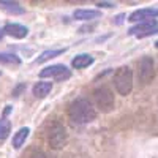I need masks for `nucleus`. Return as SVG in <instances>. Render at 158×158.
<instances>
[{"label": "nucleus", "instance_id": "f257e3e1", "mask_svg": "<svg viewBox=\"0 0 158 158\" xmlns=\"http://www.w3.org/2000/svg\"><path fill=\"white\" fill-rule=\"evenodd\" d=\"M68 117L74 125L90 123L97 118V109L87 98H77L68 108Z\"/></svg>", "mask_w": 158, "mask_h": 158}, {"label": "nucleus", "instance_id": "f03ea898", "mask_svg": "<svg viewBox=\"0 0 158 158\" xmlns=\"http://www.w3.org/2000/svg\"><path fill=\"white\" fill-rule=\"evenodd\" d=\"M114 87L120 95H130L133 89V71L128 67H120L114 74Z\"/></svg>", "mask_w": 158, "mask_h": 158}, {"label": "nucleus", "instance_id": "7ed1b4c3", "mask_svg": "<svg viewBox=\"0 0 158 158\" xmlns=\"http://www.w3.org/2000/svg\"><path fill=\"white\" fill-rule=\"evenodd\" d=\"M94 100H95L97 108L101 112H111L114 109V104H115L114 94H112V90L106 85L97 87L94 90Z\"/></svg>", "mask_w": 158, "mask_h": 158}, {"label": "nucleus", "instance_id": "20e7f679", "mask_svg": "<svg viewBox=\"0 0 158 158\" xmlns=\"http://www.w3.org/2000/svg\"><path fill=\"white\" fill-rule=\"evenodd\" d=\"M40 77H51L57 82H62V81H67V79L71 77V71L65 65L57 63V65H51V67L43 68L41 73H40Z\"/></svg>", "mask_w": 158, "mask_h": 158}, {"label": "nucleus", "instance_id": "39448f33", "mask_svg": "<svg viewBox=\"0 0 158 158\" xmlns=\"http://www.w3.org/2000/svg\"><path fill=\"white\" fill-rule=\"evenodd\" d=\"M155 77V67H153V59L152 57H142L139 62V71L138 79L141 84H149Z\"/></svg>", "mask_w": 158, "mask_h": 158}, {"label": "nucleus", "instance_id": "423d86ee", "mask_svg": "<svg viewBox=\"0 0 158 158\" xmlns=\"http://www.w3.org/2000/svg\"><path fill=\"white\" fill-rule=\"evenodd\" d=\"M158 32V24L156 21H144V22H139L136 25H133L128 33L133 35V36H138V38H146V36H150L153 33Z\"/></svg>", "mask_w": 158, "mask_h": 158}, {"label": "nucleus", "instance_id": "0eeeda50", "mask_svg": "<svg viewBox=\"0 0 158 158\" xmlns=\"http://www.w3.org/2000/svg\"><path fill=\"white\" fill-rule=\"evenodd\" d=\"M67 144V130L60 123H56L49 131V146L52 149H62Z\"/></svg>", "mask_w": 158, "mask_h": 158}, {"label": "nucleus", "instance_id": "6e6552de", "mask_svg": "<svg viewBox=\"0 0 158 158\" xmlns=\"http://www.w3.org/2000/svg\"><path fill=\"white\" fill-rule=\"evenodd\" d=\"M155 18H158V8H141L131 13L128 21L139 24L144 21H155Z\"/></svg>", "mask_w": 158, "mask_h": 158}, {"label": "nucleus", "instance_id": "1a4fd4ad", "mask_svg": "<svg viewBox=\"0 0 158 158\" xmlns=\"http://www.w3.org/2000/svg\"><path fill=\"white\" fill-rule=\"evenodd\" d=\"M3 32H5V35H10V36H13V38H25L29 35V29L27 27H24V25H21V24H6L5 27H3Z\"/></svg>", "mask_w": 158, "mask_h": 158}, {"label": "nucleus", "instance_id": "9d476101", "mask_svg": "<svg viewBox=\"0 0 158 158\" xmlns=\"http://www.w3.org/2000/svg\"><path fill=\"white\" fill-rule=\"evenodd\" d=\"M94 62L95 60H94V57H92V56H89V54H79V56H76L71 60V65H73V68H76V70H82V68L90 67Z\"/></svg>", "mask_w": 158, "mask_h": 158}, {"label": "nucleus", "instance_id": "9b49d317", "mask_svg": "<svg viewBox=\"0 0 158 158\" xmlns=\"http://www.w3.org/2000/svg\"><path fill=\"white\" fill-rule=\"evenodd\" d=\"M29 133H30V128L29 127L19 128L16 133H15V136H13V147H15V149H21L24 146L25 139L29 138Z\"/></svg>", "mask_w": 158, "mask_h": 158}, {"label": "nucleus", "instance_id": "f8f14e48", "mask_svg": "<svg viewBox=\"0 0 158 158\" xmlns=\"http://www.w3.org/2000/svg\"><path fill=\"white\" fill-rule=\"evenodd\" d=\"M73 16L77 21H92V19L100 18L101 11H98V10H76Z\"/></svg>", "mask_w": 158, "mask_h": 158}, {"label": "nucleus", "instance_id": "ddd939ff", "mask_svg": "<svg viewBox=\"0 0 158 158\" xmlns=\"http://www.w3.org/2000/svg\"><path fill=\"white\" fill-rule=\"evenodd\" d=\"M0 8L10 13V15H24L25 11L18 2H10V0H0Z\"/></svg>", "mask_w": 158, "mask_h": 158}, {"label": "nucleus", "instance_id": "4468645a", "mask_svg": "<svg viewBox=\"0 0 158 158\" xmlns=\"http://www.w3.org/2000/svg\"><path fill=\"white\" fill-rule=\"evenodd\" d=\"M51 90H52V84L41 81V82H36L33 85V95L36 98H44V97H48L51 94Z\"/></svg>", "mask_w": 158, "mask_h": 158}, {"label": "nucleus", "instance_id": "2eb2a0df", "mask_svg": "<svg viewBox=\"0 0 158 158\" xmlns=\"http://www.w3.org/2000/svg\"><path fill=\"white\" fill-rule=\"evenodd\" d=\"M63 52H65V49H49V51H44L38 59H35V63H43V62H46L49 59H54V57L63 54Z\"/></svg>", "mask_w": 158, "mask_h": 158}, {"label": "nucleus", "instance_id": "dca6fc26", "mask_svg": "<svg viewBox=\"0 0 158 158\" xmlns=\"http://www.w3.org/2000/svg\"><path fill=\"white\" fill-rule=\"evenodd\" d=\"M0 63H3V65H19L21 59L16 54H11V52H0Z\"/></svg>", "mask_w": 158, "mask_h": 158}, {"label": "nucleus", "instance_id": "f3484780", "mask_svg": "<svg viewBox=\"0 0 158 158\" xmlns=\"http://www.w3.org/2000/svg\"><path fill=\"white\" fill-rule=\"evenodd\" d=\"M10 131H11V122L8 120L6 117H2L0 118V141L6 139L8 135H10Z\"/></svg>", "mask_w": 158, "mask_h": 158}, {"label": "nucleus", "instance_id": "a211bd4d", "mask_svg": "<svg viewBox=\"0 0 158 158\" xmlns=\"http://www.w3.org/2000/svg\"><path fill=\"white\" fill-rule=\"evenodd\" d=\"M97 5H98L100 8H101V6H103V8H112V6H115V5L111 3V2H98Z\"/></svg>", "mask_w": 158, "mask_h": 158}, {"label": "nucleus", "instance_id": "6ab92c4d", "mask_svg": "<svg viewBox=\"0 0 158 158\" xmlns=\"http://www.w3.org/2000/svg\"><path fill=\"white\" fill-rule=\"evenodd\" d=\"M115 19H117V21H115V24H122V19H123V15H120V16H117Z\"/></svg>", "mask_w": 158, "mask_h": 158}, {"label": "nucleus", "instance_id": "aec40b11", "mask_svg": "<svg viewBox=\"0 0 158 158\" xmlns=\"http://www.w3.org/2000/svg\"><path fill=\"white\" fill-rule=\"evenodd\" d=\"M3 35H5V32H3V29H0V41H2V38H3Z\"/></svg>", "mask_w": 158, "mask_h": 158}, {"label": "nucleus", "instance_id": "412c9836", "mask_svg": "<svg viewBox=\"0 0 158 158\" xmlns=\"http://www.w3.org/2000/svg\"><path fill=\"white\" fill-rule=\"evenodd\" d=\"M155 46H156V48H158V41H156V43H155Z\"/></svg>", "mask_w": 158, "mask_h": 158}, {"label": "nucleus", "instance_id": "4be33fe9", "mask_svg": "<svg viewBox=\"0 0 158 158\" xmlns=\"http://www.w3.org/2000/svg\"><path fill=\"white\" fill-rule=\"evenodd\" d=\"M0 74H2V73H0Z\"/></svg>", "mask_w": 158, "mask_h": 158}]
</instances>
